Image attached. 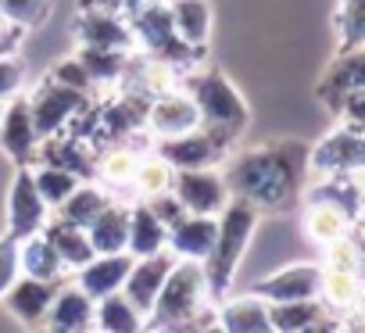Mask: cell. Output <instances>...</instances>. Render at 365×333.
<instances>
[{"label": "cell", "mask_w": 365, "mask_h": 333, "mask_svg": "<svg viewBox=\"0 0 365 333\" xmlns=\"http://www.w3.org/2000/svg\"><path fill=\"white\" fill-rule=\"evenodd\" d=\"M222 176L233 198L251 201L262 215L287 212L304 198L308 187V143L276 140L265 147H247L240 154H226Z\"/></svg>", "instance_id": "cell-1"}, {"label": "cell", "mask_w": 365, "mask_h": 333, "mask_svg": "<svg viewBox=\"0 0 365 333\" xmlns=\"http://www.w3.org/2000/svg\"><path fill=\"white\" fill-rule=\"evenodd\" d=\"M215 312L219 301L212 297L205 262L175 258L147 315V329H215Z\"/></svg>", "instance_id": "cell-2"}, {"label": "cell", "mask_w": 365, "mask_h": 333, "mask_svg": "<svg viewBox=\"0 0 365 333\" xmlns=\"http://www.w3.org/2000/svg\"><path fill=\"white\" fill-rule=\"evenodd\" d=\"M179 86L187 90L201 111V129L212 133L219 143L233 147L247 122H251V111H247V101L240 97V90L215 68H187L179 72Z\"/></svg>", "instance_id": "cell-3"}, {"label": "cell", "mask_w": 365, "mask_h": 333, "mask_svg": "<svg viewBox=\"0 0 365 333\" xmlns=\"http://www.w3.org/2000/svg\"><path fill=\"white\" fill-rule=\"evenodd\" d=\"M258 222H262V212L251 201H244V198H230V205L219 212L215 247L205 258V272H208V287H212L215 301L233 287V280L240 272V262H244V255H247V247L255 240Z\"/></svg>", "instance_id": "cell-4"}, {"label": "cell", "mask_w": 365, "mask_h": 333, "mask_svg": "<svg viewBox=\"0 0 365 333\" xmlns=\"http://www.w3.org/2000/svg\"><path fill=\"white\" fill-rule=\"evenodd\" d=\"M129 26H133V36H136V51L140 54H150V58H161L168 65H175L179 72L194 68L201 58V51H194L190 43H182L175 26H172V15H168V0H140V4L125 15Z\"/></svg>", "instance_id": "cell-5"}, {"label": "cell", "mask_w": 365, "mask_h": 333, "mask_svg": "<svg viewBox=\"0 0 365 333\" xmlns=\"http://www.w3.org/2000/svg\"><path fill=\"white\" fill-rule=\"evenodd\" d=\"M29 101V111H33V122H36V133L40 140L47 136H58V133H68L93 104V93H83V90H72V86H61L54 83L51 76L26 97Z\"/></svg>", "instance_id": "cell-6"}, {"label": "cell", "mask_w": 365, "mask_h": 333, "mask_svg": "<svg viewBox=\"0 0 365 333\" xmlns=\"http://www.w3.org/2000/svg\"><path fill=\"white\" fill-rule=\"evenodd\" d=\"M365 173V129L340 122L315 147H308V176H361Z\"/></svg>", "instance_id": "cell-7"}, {"label": "cell", "mask_w": 365, "mask_h": 333, "mask_svg": "<svg viewBox=\"0 0 365 333\" xmlns=\"http://www.w3.org/2000/svg\"><path fill=\"white\" fill-rule=\"evenodd\" d=\"M172 194L182 201V208L194 215H219L230 205V183L222 176V165H205V169H175Z\"/></svg>", "instance_id": "cell-8"}, {"label": "cell", "mask_w": 365, "mask_h": 333, "mask_svg": "<svg viewBox=\"0 0 365 333\" xmlns=\"http://www.w3.org/2000/svg\"><path fill=\"white\" fill-rule=\"evenodd\" d=\"M190 129H201V111L194 104V97L175 86L168 93H158L147 101V111H143V133L147 140H165V136H179V133H190Z\"/></svg>", "instance_id": "cell-9"}, {"label": "cell", "mask_w": 365, "mask_h": 333, "mask_svg": "<svg viewBox=\"0 0 365 333\" xmlns=\"http://www.w3.org/2000/svg\"><path fill=\"white\" fill-rule=\"evenodd\" d=\"M47 219H51V205L40 198V190L33 183V169L19 165L11 190H8V233L15 240H26V237L40 233L47 226Z\"/></svg>", "instance_id": "cell-10"}, {"label": "cell", "mask_w": 365, "mask_h": 333, "mask_svg": "<svg viewBox=\"0 0 365 333\" xmlns=\"http://www.w3.org/2000/svg\"><path fill=\"white\" fill-rule=\"evenodd\" d=\"M150 150L161 154L172 169H205V165H222L226 154H230V147L219 143L205 129H190V133H179V136L150 140Z\"/></svg>", "instance_id": "cell-11"}, {"label": "cell", "mask_w": 365, "mask_h": 333, "mask_svg": "<svg viewBox=\"0 0 365 333\" xmlns=\"http://www.w3.org/2000/svg\"><path fill=\"white\" fill-rule=\"evenodd\" d=\"M76 40L83 47H108V51H125L133 54L136 51V36H133V26L122 11H111V8H83V15L76 19Z\"/></svg>", "instance_id": "cell-12"}, {"label": "cell", "mask_w": 365, "mask_h": 333, "mask_svg": "<svg viewBox=\"0 0 365 333\" xmlns=\"http://www.w3.org/2000/svg\"><path fill=\"white\" fill-rule=\"evenodd\" d=\"M0 150H4L15 165H33L36 161L40 133H36L26 93H19L4 104V118H0Z\"/></svg>", "instance_id": "cell-13"}, {"label": "cell", "mask_w": 365, "mask_h": 333, "mask_svg": "<svg viewBox=\"0 0 365 333\" xmlns=\"http://www.w3.org/2000/svg\"><path fill=\"white\" fill-rule=\"evenodd\" d=\"M58 283L61 280H36V276H19L11 283V290L0 297V304L8 308V315L22 326H43L47 322V312H51V301L58 294Z\"/></svg>", "instance_id": "cell-14"}, {"label": "cell", "mask_w": 365, "mask_h": 333, "mask_svg": "<svg viewBox=\"0 0 365 333\" xmlns=\"http://www.w3.org/2000/svg\"><path fill=\"white\" fill-rule=\"evenodd\" d=\"M319 283H322V262H294L287 269H276L262 283H255V294H262L269 304L304 301V297H319Z\"/></svg>", "instance_id": "cell-15"}, {"label": "cell", "mask_w": 365, "mask_h": 333, "mask_svg": "<svg viewBox=\"0 0 365 333\" xmlns=\"http://www.w3.org/2000/svg\"><path fill=\"white\" fill-rule=\"evenodd\" d=\"M175 265V255L165 247V251H154V255H143V258H133V269H129V276H125V287H122V294L143 312V315H150V308H154V301H158V290H161V283H165V276H168V269Z\"/></svg>", "instance_id": "cell-16"}, {"label": "cell", "mask_w": 365, "mask_h": 333, "mask_svg": "<svg viewBox=\"0 0 365 333\" xmlns=\"http://www.w3.org/2000/svg\"><path fill=\"white\" fill-rule=\"evenodd\" d=\"M215 233H219V215H194L182 212L172 226H168V251L175 258H194L205 262L215 247Z\"/></svg>", "instance_id": "cell-17"}, {"label": "cell", "mask_w": 365, "mask_h": 333, "mask_svg": "<svg viewBox=\"0 0 365 333\" xmlns=\"http://www.w3.org/2000/svg\"><path fill=\"white\" fill-rule=\"evenodd\" d=\"M93 308L97 301L79 287V283H58V294L51 301V312H47V329L54 333H86L93 329Z\"/></svg>", "instance_id": "cell-18"}, {"label": "cell", "mask_w": 365, "mask_h": 333, "mask_svg": "<svg viewBox=\"0 0 365 333\" xmlns=\"http://www.w3.org/2000/svg\"><path fill=\"white\" fill-rule=\"evenodd\" d=\"M269 322L276 333H312V329H340L344 326L319 297L276 301V304H269Z\"/></svg>", "instance_id": "cell-19"}, {"label": "cell", "mask_w": 365, "mask_h": 333, "mask_svg": "<svg viewBox=\"0 0 365 333\" xmlns=\"http://www.w3.org/2000/svg\"><path fill=\"white\" fill-rule=\"evenodd\" d=\"M133 269V255L129 251H115V255H93L83 269L72 272V283H79L93 301L115 294L125 287V276Z\"/></svg>", "instance_id": "cell-20"}, {"label": "cell", "mask_w": 365, "mask_h": 333, "mask_svg": "<svg viewBox=\"0 0 365 333\" xmlns=\"http://www.w3.org/2000/svg\"><path fill=\"white\" fill-rule=\"evenodd\" d=\"M215 329H230V333H269V301L262 294H240V297H219V312H215Z\"/></svg>", "instance_id": "cell-21"}, {"label": "cell", "mask_w": 365, "mask_h": 333, "mask_svg": "<svg viewBox=\"0 0 365 333\" xmlns=\"http://www.w3.org/2000/svg\"><path fill=\"white\" fill-rule=\"evenodd\" d=\"M354 86H365V47H354V51H340L333 58V65L322 72L319 86H315V97L333 111L336 101L354 90Z\"/></svg>", "instance_id": "cell-22"}, {"label": "cell", "mask_w": 365, "mask_h": 333, "mask_svg": "<svg viewBox=\"0 0 365 333\" xmlns=\"http://www.w3.org/2000/svg\"><path fill=\"white\" fill-rule=\"evenodd\" d=\"M136 165H140V150L122 140V143H111V147H104V150L93 154V173H90V176H93L104 190L118 194V190H129V187H133Z\"/></svg>", "instance_id": "cell-23"}, {"label": "cell", "mask_w": 365, "mask_h": 333, "mask_svg": "<svg viewBox=\"0 0 365 333\" xmlns=\"http://www.w3.org/2000/svg\"><path fill=\"white\" fill-rule=\"evenodd\" d=\"M43 237L54 244V251L61 255V262H65L68 272L83 269V265L97 255L93 244H90L86 226H76V222H68V219H61V215H54V212H51V219H47V226H43Z\"/></svg>", "instance_id": "cell-24"}, {"label": "cell", "mask_w": 365, "mask_h": 333, "mask_svg": "<svg viewBox=\"0 0 365 333\" xmlns=\"http://www.w3.org/2000/svg\"><path fill=\"white\" fill-rule=\"evenodd\" d=\"M86 233H90V244H93L97 255L125 251V244H129V205L118 201V198H111L101 208V215L86 226Z\"/></svg>", "instance_id": "cell-25"}, {"label": "cell", "mask_w": 365, "mask_h": 333, "mask_svg": "<svg viewBox=\"0 0 365 333\" xmlns=\"http://www.w3.org/2000/svg\"><path fill=\"white\" fill-rule=\"evenodd\" d=\"M168 15H172V26H175L182 43H190L194 51L208 47L212 22H215L208 0H168Z\"/></svg>", "instance_id": "cell-26"}, {"label": "cell", "mask_w": 365, "mask_h": 333, "mask_svg": "<svg viewBox=\"0 0 365 333\" xmlns=\"http://www.w3.org/2000/svg\"><path fill=\"white\" fill-rule=\"evenodd\" d=\"M301 226H304V237H308L312 244L326 247V244L347 237V233L354 230V219H351L344 208L329 205V201H304V219H301Z\"/></svg>", "instance_id": "cell-27"}, {"label": "cell", "mask_w": 365, "mask_h": 333, "mask_svg": "<svg viewBox=\"0 0 365 333\" xmlns=\"http://www.w3.org/2000/svg\"><path fill=\"white\" fill-rule=\"evenodd\" d=\"M168 247V226L143 205L133 198L129 205V244L125 251L133 258H143V255H154V251H165Z\"/></svg>", "instance_id": "cell-28"}, {"label": "cell", "mask_w": 365, "mask_h": 333, "mask_svg": "<svg viewBox=\"0 0 365 333\" xmlns=\"http://www.w3.org/2000/svg\"><path fill=\"white\" fill-rule=\"evenodd\" d=\"M93 329H101V333H136V329H147V315L122 290H115V294L97 301Z\"/></svg>", "instance_id": "cell-29"}, {"label": "cell", "mask_w": 365, "mask_h": 333, "mask_svg": "<svg viewBox=\"0 0 365 333\" xmlns=\"http://www.w3.org/2000/svg\"><path fill=\"white\" fill-rule=\"evenodd\" d=\"M136 54V51H133ZM125 51H108V47H83L76 51L79 65L86 68V76L93 79V86H122L125 79V68H129V58Z\"/></svg>", "instance_id": "cell-30"}, {"label": "cell", "mask_w": 365, "mask_h": 333, "mask_svg": "<svg viewBox=\"0 0 365 333\" xmlns=\"http://www.w3.org/2000/svg\"><path fill=\"white\" fill-rule=\"evenodd\" d=\"M111 198H115V194L104 190L97 180H79V187L54 208V215H61V219H68V222H76V226H90Z\"/></svg>", "instance_id": "cell-31"}, {"label": "cell", "mask_w": 365, "mask_h": 333, "mask_svg": "<svg viewBox=\"0 0 365 333\" xmlns=\"http://www.w3.org/2000/svg\"><path fill=\"white\" fill-rule=\"evenodd\" d=\"M19 251H22V276H36V280H65L68 276L61 255L43 237V230L26 237V240H19Z\"/></svg>", "instance_id": "cell-32"}, {"label": "cell", "mask_w": 365, "mask_h": 333, "mask_svg": "<svg viewBox=\"0 0 365 333\" xmlns=\"http://www.w3.org/2000/svg\"><path fill=\"white\" fill-rule=\"evenodd\" d=\"M172 180H175V169L154 150L140 154V165H136V176H133V187L129 194L136 201H147V198H158L165 190H172Z\"/></svg>", "instance_id": "cell-33"}, {"label": "cell", "mask_w": 365, "mask_h": 333, "mask_svg": "<svg viewBox=\"0 0 365 333\" xmlns=\"http://www.w3.org/2000/svg\"><path fill=\"white\" fill-rule=\"evenodd\" d=\"M361 290V272H340V269H322V283H319V301L333 312V315H347V308L354 304Z\"/></svg>", "instance_id": "cell-34"}, {"label": "cell", "mask_w": 365, "mask_h": 333, "mask_svg": "<svg viewBox=\"0 0 365 333\" xmlns=\"http://www.w3.org/2000/svg\"><path fill=\"white\" fill-rule=\"evenodd\" d=\"M33 169V183H36V190H40V198L51 205V212L79 187V173H72V169H61V165H51V161H36V165H29Z\"/></svg>", "instance_id": "cell-35"}, {"label": "cell", "mask_w": 365, "mask_h": 333, "mask_svg": "<svg viewBox=\"0 0 365 333\" xmlns=\"http://www.w3.org/2000/svg\"><path fill=\"white\" fill-rule=\"evenodd\" d=\"M333 26H336V47L340 51L365 47V0H340Z\"/></svg>", "instance_id": "cell-36"}, {"label": "cell", "mask_w": 365, "mask_h": 333, "mask_svg": "<svg viewBox=\"0 0 365 333\" xmlns=\"http://www.w3.org/2000/svg\"><path fill=\"white\" fill-rule=\"evenodd\" d=\"M322 269H340V272H365V244L347 233L333 244L322 247Z\"/></svg>", "instance_id": "cell-37"}, {"label": "cell", "mask_w": 365, "mask_h": 333, "mask_svg": "<svg viewBox=\"0 0 365 333\" xmlns=\"http://www.w3.org/2000/svg\"><path fill=\"white\" fill-rule=\"evenodd\" d=\"M47 8H51V0H0V15H4V22L22 26V29L40 26L47 19Z\"/></svg>", "instance_id": "cell-38"}, {"label": "cell", "mask_w": 365, "mask_h": 333, "mask_svg": "<svg viewBox=\"0 0 365 333\" xmlns=\"http://www.w3.org/2000/svg\"><path fill=\"white\" fill-rule=\"evenodd\" d=\"M29 72L15 54H0V101H11L19 93H26Z\"/></svg>", "instance_id": "cell-39"}, {"label": "cell", "mask_w": 365, "mask_h": 333, "mask_svg": "<svg viewBox=\"0 0 365 333\" xmlns=\"http://www.w3.org/2000/svg\"><path fill=\"white\" fill-rule=\"evenodd\" d=\"M22 276V251H19V240L11 233L0 237V297L11 290V283Z\"/></svg>", "instance_id": "cell-40"}, {"label": "cell", "mask_w": 365, "mask_h": 333, "mask_svg": "<svg viewBox=\"0 0 365 333\" xmlns=\"http://www.w3.org/2000/svg\"><path fill=\"white\" fill-rule=\"evenodd\" d=\"M47 76H51L54 83H61V86H72V90H83V93H97L93 79L86 76V68L79 65V58H76V54H72V58H65V61H58Z\"/></svg>", "instance_id": "cell-41"}, {"label": "cell", "mask_w": 365, "mask_h": 333, "mask_svg": "<svg viewBox=\"0 0 365 333\" xmlns=\"http://www.w3.org/2000/svg\"><path fill=\"white\" fill-rule=\"evenodd\" d=\"M333 115H336L340 122H347V125H358V129H365V86H354V90H347V93L336 101Z\"/></svg>", "instance_id": "cell-42"}, {"label": "cell", "mask_w": 365, "mask_h": 333, "mask_svg": "<svg viewBox=\"0 0 365 333\" xmlns=\"http://www.w3.org/2000/svg\"><path fill=\"white\" fill-rule=\"evenodd\" d=\"M143 205H147V208H150V212H154V215H158L165 226H172V222H175L182 212H187V208H182V201H179L172 190H165V194H158V198H147Z\"/></svg>", "instance_id": "cell-43"}, {"label": "cell", "mask_w": 365, "mask_h": 333, "mask_svg": "<svg viewBox=\"0 0 365 333\" xmlns=\"http://www.w3.org/2000/svg\"><path fill=\"white\" fill-rule=\"evenodd\" d=\"M354 326V329H365V280H361V290L354 297V304L347 308V319H344V329Z\"/></svg>", "instance_id": "cell-44"}, {"label": "cell", "mask_w": 365, "mask_h": 333, "mask_svg": "<svg viewBox=\"0 0 365 333\" xmlns=\"http://www.w3.org/2000/svg\"><path fill=\"white\" fill-rule=\"evenodd\" d=\"M136 4L140 0H83V8H111V11H122V15H129Z\"/></svg>", "instance_id": "cell-45"}, {"label": "cell", "mask_w": 365, "mask_h": 333, "mask_svg": "<svg viewBox=\"0 0 365 333\" xmlns=\"http://www.w3.org/2000/svg\"><path fill=\"white\" fill-rule=\"evenodd\" d=\"M354 226H361V233H365V198H361V205H358V215H354Z\"/></svg>", "instance_id": "cell-46"}, {"label": "cell", "mask_w": 365, "mask_h": 333, "mask_svg": "<svg viewBox=\"0 0 365 333\" xmlns=\"http://www.w3.org/2000/svg\"><path fill=\"white\" fill-rule=\"evenodd\" d=\"M4 104H8V101H0V118H4Z\"/></svg>", "instance_id": "cell-47"}]
</instances>
